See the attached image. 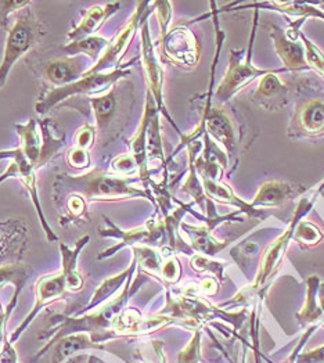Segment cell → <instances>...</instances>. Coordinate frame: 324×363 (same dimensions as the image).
I'll list each match as a JSON object with an SVG mask.
<instances>
[{
	"mask_svg": "<svg viewBox=\"0 0 324 363\" xmlns=\"http://www.w3.org/2000/svg\"><path fill=\"white\" fill-rule=\"evenodd\" d=\"M53 187L57 191L81 196L86 203L93 200H118L125 197L145 196L130 184V179L106 171L93 169L82 175H59Z\"/></svg>",
	"mask_w": 324,
	"mask_h": 363,
	"instance_id": "cell-1",
	"label": "cell"
},
{
	"mask_svg": "<svg viewBox=\"0 0 324 363\" xmlns=\"http://www.w3.org/2000/svg\"><path fill=\"white\" fill-rule=\"evenodd\" d=\"M36 21L30 10L24 9V13L20 17H17L6 38L3 60L0 62V89L6 85L7 78L16 62L32 50V48L36 43Z\"/></svg>",
	"mask_w": 324,
	"mask_h": 363,
	"instance_id": "cell-2",
	"label": "cell"
},
{
	"mask_svg": "<svg viewBox=\"0 0 324 363\" xmlns=\"http://www.w3.org/2000/svg\"><path fill=\"white\" fill-rule=\"evenodd\" d=\"M128 75V71L114 69L110 72H100V74H90L84 75L81 79H78L74 84L55 88L49 91L45 97H42L36 106L35 110L38 114L45 116L48 114L53 107L59 106L60 103L68 100L69 97L79 96V94H94V93H103L107 91L111 85H114L119 78Z\"/></svg>",
	"mask_w": 324,
	"mask_h": 363,
	"instance_id": "cell-3",
	"label": "cell"
},
{
	"mask_svg": "<svg viewBox=\"0 0 324 363\" xmlns=\"http://www.w3.org/2000/svg\"><path fill=\"white\" fill-rule=\"evenodd\" d=\"M0 160H10V165L7 167V169L0 175V183H3L10 178H18L20 181L24 183L26 189L30 193V199L33 201V206L36 208V211L39 213V218L42 220V225L46 229L48 238L49 240H57V236L52 232V229L48 226L45 215L40 208V203H39V196H38V187H36V177H35V167L30 164V160L26 157L24 152L17 147L14 150H6V152H0Z\"/></svg>",
	"mask_w": 324,
	"mask_h": 363,
	"instance_id": "cell-4",
	"label": "cell"
},
{
	"mask_svg": "<svg viewBox=\"0 0 324 363\" xmlns=\"http://www.w3.org/2000/svg\"><path fill=\"white\" fill-rule=\"evenodd\" d=\"M89 67L85 56L64 57L49 61L45 67V78L56 88L77 82L84 77Z\"/></svg>",
	"mask_w": 324,
	"mask_h": 363,
	"instance_id": "cell-5",
	"label": "cell"
},
{
	"mask_svg": "<svg viewBox=\"0 0 324 363\" xmlns=\"http://www.w3.org/2000/svg\"><path fill=\"white\" fill-rule=\"evenodd\" d=\"M142 10H139L133 18L119 30L118 35L108 42L106 50L103 52L101 57L94 62V65H91L88 71L84 75H90V74H100V72H110V67H114V64H117L119 57L122 56V53L125 52L130 38L133 36V32L136 30L138 27V21L140 17Z\"/></svg>",
	"mask_w": 324,
	"mask_h": 363,
	"instance_id": "cell-6",
	"label": "cell"
},
{
	"mask_svg": "<svg viewBox=\"0 0 324 363\" xmlns=\"http://www.w3.org/2000/svg\"><path fill=\"white\" fill-rule=\"evenodd\" d=\"M167 55L179 64L191 65L197 60V46L194 36L187 30H174L164 40Z\"/></svg>",
	"mask_w": 324,
	"mask_h": 363,
	"instance_id": "cell-7",
	"label": "cell"
},
{
	"mask_svg": "<svg viewBox=\"0 0 324 363\" xmlns=\"http://www.w3.org/2000/svg\"><path fill=\"white\" fill-rule=\"evenodd\" d=\"M119 3H110L106 6H93L84 13V17L81 23L67 35V39L69 42H75L88 36H93L100 27L104 24V21L118 10Z\"/></svg>",
	"mask_w": 324,
	"mask_h": 363,
	"instance_id": "cell-8",
	"label": "cell"
},
{
	"mask_svg": "<svg viewBox=\"0 0 324 363\" xmlns=\"http://www.w3.org/2000/svg\"><path fill=\"white\" fill-rule=\"evenodd\" d=\"M16 130L21 140L20 149L30 160L35 169L38 171L40 167L48 164L43 154V138H40L38 130V122L30 120L27 123H17Z\"/></svg>",
	"mask_w": 324,
	"mask_h": 363,
	"instance_id": "cell-9",
	"label": "cell"
},
{
	"mask_svg": "<svg viewBox=\"0 0 324 363\" xmlns=\"http://www.w3.org/2000/svg\"><path fill=\"white\" fill-rule=\"evenodd\" d=\"M89 236L82 238L79 242L75 244L74 248L61 244V257H62V276L65 281V287L71 291H78L82 289L84 280L81 274L77 272V259L81 252V250L88 244Z\"/></svg>",
	"mask_w": 324,
	"mask_h": 363,
	"instance_id": "cell-10",
	"label": "cell"
},
{
	"mask_svg": "<svg viewBox=\"0 0 324 363\" xmlns=\"http://www.w3.org/2000/svg\"><path fill=\"white\" fill-rule=\"evenodd\" d=\"M107 45H108V40L106 38L99 36V35H93V36H88V38L75 40V42H69L68 45H65L62 48V50L69 57L85 56L90 60L97 61L101 57Z\"/></svg>",
	"mask_w": 324,
	"mask_h": 363,
	"instance_id": "cell-11",
	"label": "cell"
},
{
	"mask_svg": "<svg viewBox=\"0 0 324 363\" xmlns=\"http://www.w3.org/2000/svg\"><path fill=\"white\" fill-rule=\"evenodd\" d=\"M143 64L146 69L150 89L152 91L158 104H161V89H162V71L161 67L157 64V60L152 53V46L148 39L147 27L143 30Z\"/></svg>",
	"mask_w": 324,
	"mask_h": 363,
	"instance_id": "cell-12",
	"label": "cell"
},
{
	"mask_svg": "<svg viewBox=\"0 0 324 363\" xmlns=\"http://www.w3.org/2000/svg\"><path fill=\"white\" fill-rule=\"evenodd\" d=\"M90 106L94 113L96 123L99 128L110 121V117L116 111V97L113 91H106L103 94L90 97Z\"/></svg>",
	"mask_w": 324,
	"mask_h": 363,
	"instance_id": "cell-13",
	"label": "cell"
},
{
	"mask_svg": "<svg viewBox=\"0 0 324 363\" xmlns=\"http://www.w3.org/2000/svg\"><path fill=\"white\" fill-rule=\"evenodd\" d=\"M303 122L311 132H320L324 129V103L311 104L303 116Z\"/></svg>",
	"mask_w": 324,
	"mask_h": 363,
	"instance_id": "cell-14",
	"label": "cell"
},
{
	"mask_svg": "<svg viewBox=\"0 0 324 363\" xmlns=\"http://www.w3.org/2000/svg\"><path fill=\"white\" fill-rule=\"evenodd\" d=\"M128 273L129 272L123 273V274H119V276L114 277V279L106 280V281L99 287V290L96 291V294H94V297H93L91 303H89V308L96 306L97 303H103L104 300H107V297H110V296H111V294L118 289L119 284L122 283L123 277H125Z\"/></svg>",
	"mask_w": 324,
	"mask_h": 363,
	"instance_id": "cell-15",
	"label": "cell"
},
{
	"mask_svg": "<svg viewBox=\"0 0 324 363\" xmlns=\"http://www.w3.org/2000/svg\"><path fill=\"white\" fill-rule=\"evenodd\" d=\"M67 162L69 167L78 171H84L90 167V154L88 150L79 149V147H72L68 154H67Z\"/></svg>",
	"mask_w": 324,
	"mask_h": 363,
	"instance_id": "cell-16",
	"label": "cell"
},
{
	"mask_svg": "<svg viewBox=\"0 0 324 363\" xmlns=\"http://www.w3.org/2000/svg\"><path fill=\"white\" fill-rule=\"evenodd\" d=\"M138 168H139V165L133 155H122L117 160H114V162H113V171L123 178L135 174Z\"/></svg>",
	"mask_w": 324,
	"mask_h": 363,
	"instance_id": "cell-17",
	"label": "cell"
},
{
	"mask_svg": "<svg viewBox=\"0 0 324 363\" xmlns=\"http://www.w3.org/2000/svg\"><path fill=\"white\" fill-rule=\"evenodd\" d=\"M96 138V128L90 123H85L81 126L75 135V147L84 149V150H90L93 146Z\"/></svg>",
	"mask_w": 324,
	"mask_h": 363,
	"instance_id": "cell-18",
	"label": "cell"
},
{
	"mask_svg": "<svg viewBox=\"0 0 324 363\" xmlns=\"http://www.w3.org/2000/svg\"><path fill=\"white\" fill-rule=\"evenodd\" d=\"M67 210L72 218H78L86 210V201L78 194H69L67 197Z\"/></svg>",
	"mask_w": 324,
	"mask_h": 363,
	"instance_id": "cell-19",
	"label": "cell"
},
{
	"mask_svg": "<svg viewBox=\"0 0 324 363\" xmlns=\"http://www.w3.org/2000/svg\"><path fill=\"white\" fill-rule=\"evenodd\" d=\"M24 271L18 267H3L0 268V286L13 279H23Z\"/></svg>",
	"mask_w": 324,
	"mask_h": 363,
	"instance_id": "cell-20",
	"label": "cell"
},
{
	"mask_svg": "<svg viewBox=\"0 0 324 363\" xmlns=\"http://www.w3.org/2000/svg\"><path fill=\"white\" fill-rule=\"evenodd\" d=\"M164 276L168 280H177L179 268H177V261L175 259H169L165 265H164Z\"/></svg>",
	"mask_w": 324,
	"mask_h": 363,
	"instance_id": "cell-21",
	"label": "cell"
},
{
	"mask_svg": "<svg viewBox=\"0 0 324 363\" xmlns=\"http://www.w3.org/2000/svg\"><path fill=\"white\" fill-rule=\"evenodd\" d=\"M277 86H279L277 79L273 78V77H267L264 81V84H262V91H266V93H272V91H276Z\"/></svg>",
	"mask_w": 324,
	"mask_h": 363,
	"instance_id": "cell-22",
	"label": "cell"
},
{
	"mask_svg": "<svg viewBox=\"0 0 324 363\" xmlns=\"http://www.w3.org/2000/svg\"><path fill=\"white\" fill-rule=\"evenodd\" d=\"M0 242H1V236H0Z\"/></svg>",
	"mask_w": 324,
	"mask_h": 363,
	"instance_id": "cell-23",
	"label": "cell"
}]
</instances>
